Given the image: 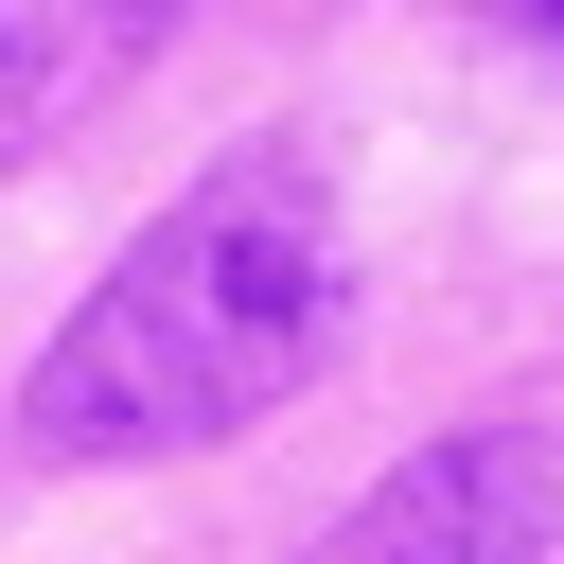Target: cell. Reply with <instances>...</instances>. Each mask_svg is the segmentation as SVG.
<instances>
[{"label": "cell", "instance_id": "cell-4", "mask_svg": "<svg viewBox=\"0 0 564 564\" xmlns=\"http://www.w3.org/2000/svg\"><path fill=\"white\" fill-rule=\"evenodd\" d=\"M494 18H529V35H564V0H494Z\"/></svg>", "mask_w": 564, "mask_h": 564}, {"label": "cell", "instance_id": "cell-3", "mask_svg": "<svg viewBox=\"0 0 564 564\" xmlns=\"http://www.w3.org/2000/svg\"><path fill=\"white\" fill-rule=\"evenodd\" d=\"M141 35H159V0H0V123H35V106H70V88H106Z\"/></svg>", "mask_w": 564, "mask_h": 564}, {"label": "cell", "instance_id": "cell-2", "mask_svg": "<svg viewBox=\"0 0 564 564\" xmlns=\"http://www.w3.org/2000/svg\"><path fill=\"white\" fill-rule=\"evenodd\" d=\"M546 529H564V441H529V423H458V441L388 458L300 564H546Z\"/></svg>", "mask_w": 564, "mask_h": 564}, {"label": "cell", "instance_id": "cell-1", "mask_svg": "<svg viewBox=\"0 0 564 564\" xmlns=\"http://www.w3.org/2000/svg\"><path fill=\"white\" fill-rule=\"evenodd\" d=\"M352 335V229H335V176L300 141H247L212 159L106 282L88 317L35 352L18 423L53 458H176V441H229L264 423L282 388H317Z\"/></svg>", "mask_w": 564, "mask_h": 564}]
</instances>
